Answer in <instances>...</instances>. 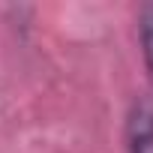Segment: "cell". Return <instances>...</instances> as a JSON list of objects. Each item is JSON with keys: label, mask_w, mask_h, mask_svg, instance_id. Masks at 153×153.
Here are the masks:
<instances>
[{"label": "cell", "mask_w": 153, "mask_h": 153, "mask_svg": "<svg viewBox=\"0 0 153 153\" xmlns=\"http://www.w3.org/2000/svg\"><path fill=\"white\" fill-rule=\"evenodd\" d=\"M126 147L129 153H153V102H141L129 114Z\"/></svg>", "instance_id": "obj_1"}, {"label": "cell", "mask_w": 153, "mask_h": 153, "mask_svg": "<svg viewBox=\"0 0 153 153\" xmlns=\"http://www.w3.org/2000/svg\"><path fill=\"white\" fill-rule=\"evenodd\" d=\"M138 42H141V57H144V69L153 81V0L141 3L138 9Z\"/></svg>", "instance_id": "obj_2"}]
</instances>
